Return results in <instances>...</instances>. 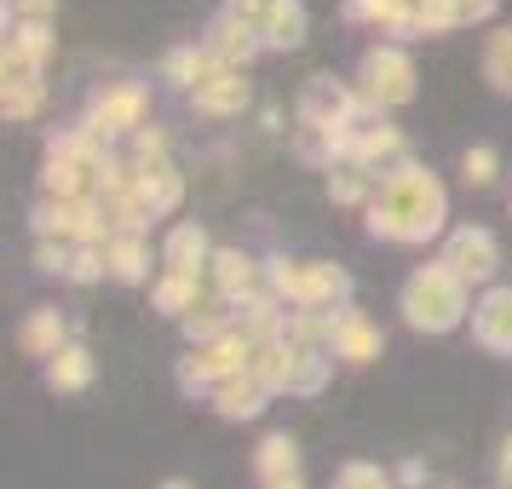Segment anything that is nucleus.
Listing matches in <instances>:
<instances>
[{"label": "nucleus", "instance_id": "1", "mask_svg": "<svg viewBox=\"0 0 512 489\" xmlns=\"http://www.w3.org/2000/svg\"><path fill=\"white\" fill-rule=\"evenodd\" d=\"M443 185L426 173L420 162H397L386 167V179L369 196V236L386 242H426L443 231Z\"/></svg>", "mask_w": 512, "mask_h": 489}, {"label": "nucleus", "instance_id": "2", "mask_svg": "<svg viewBox=\"0 0 512 489\" xmlns=\"http://www.w3.org/2000/svg\"><path fill=\"white\" fill-rule=\"evenodd\" d=\"M466 311V282L449 271V265H420L415 277L403 282V323L420 328V334H449V328L461 323Z\"/></svg>", "mask_w": 512, "mask_h": 489}, {"label": "nucleus", "instance_id": "3", "mask_svg": "<svg viewBox=\"0 0 512 489\" xmlns=\"http://www.w3.org/2000/svg\"><path fill=\"white\" fill-rule=\"evenodd\" d=\"M357 93H363V110L409 104V98H415V64H409V52L403 47L363 52V64H357Z\"/></svg>", "mask_w": 512, "mask_h": 489}, {"label": "nucleus", "instance_id": "4", "mask_svg": "<svg viewBox=\"0 0 512 489\" xmlns=\"http://www.w3.org/2000/svg\"><path fill=\"white\" fill-rule=\"evenodd\" d=\"M357 110H363V93L334 81V75H311L300 93V127H323V133H340V127H357Z\"/></svg>", "mask_w": 512, "mask_h": 489}, {"label": "nucleus", "instance_id": "5", "mask_svg": "<svg viewBox=\"0 0 512 489\" xmlns=\"http://www.w3.org/2000/svg\"><path fill=\"white\" fill-rule=\"evenodd\" d=\"M443 265L461 282H489L495 265H501V248H495V236L484 225H461V231H449V242H443Z\"/></svg>", "mask_w": 512, "mask_h": 489}, {"label": "nucleus", "instance_id": "6", "mask_svg": "<svg viewBox=\"0 0 512 489\" xmlns=\"http://www.w3.org/2000/svg\"><path fill=\"white\" fill-rule=\"evenodd\" d=\"M144 87L139 81H116V87H98L93 104H87V121H93L98 133L110 139V133H139V121H144Z\"/></svg>", "mask_w": 512, "mask_h": 489}, {"label": "nucleus", "instance_id": "7", "mask_svg": "<svg viewBox=\"0 0 512 489\" xmlns=\"http://www.w3.org/2000/svg\"><path fill=\"white\" fill-rule=\"evenodd\" d=\"M202 47H208L225 70H242V64H254L259 52H265V35H259V24H248V18L219 12L208 24V41H202Z\"/></svg>", "mask_w": 512, "mask_h": 489}, {"label": "nucleus", "instance_id": "8", "mask_svg": "<svg viewBox=\"0 0 512 489\" xmlns=\"http://www.w3.org/2000/svg\"><path fill=\"white\" fill-rule=\"evenodd\" d=\"M472 340L484 351L512 357V288H489L484 300L472 305Z\"/></svg>", "mask_w": 512, "mask_h": 489}, {"label": "nucleus", "instance_id": "9", "mask_svg": "<svg viewBox=\"0 0 512 489\" xmlns=\"http://www.w3.org/2000/svg\"><path fill=\"white\" fill-rule=\"evenodd\" d=\"M213 288H219V300H231V305L254 300L259 294V265L242 254V248H219V254H213Z\"/></svg>", "mask_w": 512, "mask_h": 489}, {"label": "nucleus", "instance_id": "10", "mask_svg": "<svg viewBox=\"0 0 512 489\" xmlns=\"http://www.w3.org/2000/svg\"><path fill=\"white\" fill-rule=\"evenodd\" d=\"M334 357H346V363H374V357H380V328H374L357 305H346V311L334 317Z\"/></svg>", "mask_w": 512, "mask_h": 489}, {"label": "nucleus", "instance_id": "11", "mask_svg": "<svg viewBox=\"0 0 512 489\" xmlns=\"http://www.w3.org/2000/svg\"><path fill=\"white\" fill-rule=\"evenodd\" d=\"M346 18L374 24L380 35H420L415 29V0H346Z\"/></svg>", "mask_w": 512, "mask_h": 489}, {"label": "nucleus", "instance_id": "12", "mask_svg": "<svg viewBox=\"0 0 512 489\" xmlns=\"http://www.w3.org/2000/svg\"><path fill=\"white\" fill-rule=\"evenodd\" d=\"M259 35L271 52H294L305 41V0H271L259 18Z\"/></svg>", "mask_w": 512, "mask_h": 489}, {"label": "nucleus", "instance_id": "13", "mask_svg": "<svg viewBox=\"0 0 512 489\" xmlns=\"http://www.w3.org/2000/svg\"><path fill=\"white\" fill-rule=\"evenodd\" d=\"M162 265L179 271V277H196L202 265H213L208 231H202V225H173V236H167V248H162Z\"/></svg>", "mask_w": 512, "mask_h": 489}, {"label": "nucleus", "instance_id": "14", "mask_svg": "<svg viewBox=\"0 0 512 489\" xmlns=\"http://www.w3.org/2000/svg\"><path fill=\"white\" fill-rule=\"evenodd\" d=\"M242 104H248V81H242V70H225V64H219V70L196 87V110H208V116H236Z\"/></svg>", "mask_w": 512, "mask_h": 489}, {"label": "nucleus", "instance_id": "15", "mask_svg": "<svg viewBox=\"0 0 512 489\" xmlns=\"http://www.w3.org/2000/svg\"><path fill=\"white\" fill-rule=\"evenodd\" d=\"M18 346L29 351V357H58V351L70 346V340H64V317H58V311H52V305H35V311H29L24 317V328H18Z\"/></svg>", "mask_w": 512, "mask_h": 489}, {"label": "nucleus", "instance_id": "16", "mask_svg": "<svg viewBox=\"0 0 512 489\" xmlns=\"http://www.w3.org/2000/svg\"><path fill=\"white\" fill-rule=\"evenodd\" d=\"M351 162L363 167H386V162H403V133L386 127V121H369V127H357V139H351Z\"/></svg>", "mask_w": 512, "mask_h": 489}, {"label": "nucleus", "instance_id": "17", "mask_svg": "<svg viewBox=\"0 0 512 489\" xmlns=\"http://www.w3.org/2000/svg\"><path fill=\"white\" fill-rule=\"evenodd\" d=\"M236 311H242V317H236V334H248L254 346L277 340L282 328H288V311H282V300H271V294H254V300H242Z\"/></svg>", "mask_w": 512, "mask_h": 489}, {"label": "nucleus", "instance_id": "18", "mask_svg": "<svg viewBox=\"0 0 512 489\" xmlns=\"http://www.w3.org/2000/svg\"><path fill=\"white\" fill-rule=\"evenodd\" d=\"M265 397H271V392L259 386L254 374H231V380L213 392V409H219L225 420H254L259 409H265Z\"/></svg>", "mask_w": 512, "mask_h": 489}, {"label": "nucleus", "instance_id": "19", "mask_svg": "<svg viewBox=\"0 0 512 489\" xmlns=\"http://www.w3.org/2000/svg\"><path fill=\"white\" fill-rule=\"evenodd\" d=\"M248 374H254L265 392H288V380H294V346H288V340H265V346H254Z\"/></svg>", "mask_w": 512, "mask_h": 489}, {"label": "nucleus", "instance_id": "20", "mask_svg": "<svg viewBox=\"0 0 512 489\" xmlns=\"http://www.w3.org/2000/svg\"><path fill=\"white\" fill-rule=\"evenodd\" d=\"M351 300V277L340 265H328V259H311V288H305V311H328V305H340L346 311Z\"/></svg>", "mask_w": 512, "mask_h": 489}, {"label": "nucleus", "instance_id": "21", "mask_svg": "<svg viewBox=\"0 0 512 489\" xmlns=\"http://www.w3.org/2000/svg\"><path fill=\"white\" fill-rule=\"evenodd\" d=\"M87 380H93V351L81 346V340H70V346L47 363V386L52 392H81Z\"/></svg>", "mask_w": 512, "mask_h": 489}, {"label": "nucleus", "instance_id": "22", "mask_svg": "<svg viewBox=\"0 0 512 489\" xmlns=\"http://www.w3.org/2000/svg\"><path fill=\"white\" fill-rule=\"evenodd\" d=\"M139 196H144V208L162 219V213L179 208V196H185V179H179V173H173L167 162H162V167H139Z\"/></svg>", "mask_w": 512, "mask_h": 489}, {"label": "nucleus", "instance_id": "23", "mask_svg": "<svg viewBox=\"0 0 512 489\" xmlns=\"http://www.w3.org/2000/svg\"><path fill=\"white\" fill-rule=\"evenodd\" d=\"M254 466H259L265 484H277V478H300V443L288 438V432H271V438L259 443Z\"/></svg>", "mask_w": 512, "mask_h": 489}, {"label": "nucleus", "instance_id": "24", "mask_svg": "<svg viewBox=\"0 0 512 489\" xmlns=\"http://www.w3.org/2000/svg\"><path fill=\"white\" fill-rule=\"evenodd\" d=\"M162 70H167V81H173V87H190V93H196V87L219 70V58H213L208 47H173Z\"/></svg>", "mask_w": 512, "mask_h": 489}, {"label": "nucleus", "instance_id": "25", "mask_svg": "<svg viewBox=\"0 0 512 489\" xmlns=\"http://www.w3.org/2000/svg\"><path fill=\"white\" fill-rule=\"evenodd\" d=\"M271 300L294 305V311H305V288H311V259H271Z\"/></svg>", "mask_w": 512, "mask_h": 489}, {"label": "nucleus", "instance_id": "26", "mask_svg": "<svg viewBox=\"0 0 512 489\" xmlns=\"http://www.w3.org/2000/svg\"><path fill=\"white\" fill-rule=\"evenodd\" d=\"M196 305H202V288H196V277L167 271V277L156 282V311H162V317H179V323H185Z\"/></svg>", "mask_w": 512, "mask_h": 489}, {"label": "nucleus", "instance_id": "27", "mask_svg": "<svg viewBox=\"0 0 512 489\" xmlns=\"http://www.w3.org/2000/svg\"><path fill=\"white\" fill-rule=\"evenodd\" d=\"M236 317H231V300H202L196 311L185 317V334L196 340V346H208V340H219V334H231Z\"/></svg>", "mask_w": 512, "mask_h": 489}, {"label": "nucleus", "instance_id": "28", "mask_svg": "<svg viewBox=\"0 0 512 489\" xmlns=\"http://www.w3.org/2000/svg\"><path fill=\"white\" fill-rule=\"evenodd\" d=\"M104 259H110V277L116 282H144V271H150V254H144L139 236H110Z\"/></svg>", "mask_w": 512, "mask_h": 489}, {"label": "nucleus", "instance_id": "29", "mask_svg": "<svg viewBox=\"0 0 512 489\" xmlns=\"http://www.w3.org/2000/svg\"><path fill=\"white\" fill-rule=\"evenodd\" d=\"M328 357L334 351H317V346H294V380H288V392L300 397H317L328 380Z\"/></svg>", "mask_w": 512, "mask_h": 489}, {"label": "nucleus", "instance_id": "30", "mask_svg": "<svg viewBox=\"0 0 512 489\" xmlns=\"http://www.w3.org/2000/svg\"><path fill=\"white\" fill-rule=\"evenodd\" d=\"M484 81L495 93H512V29H495L484 41Z\"/></svg>", "mask_w": 512, "mask_h": 489}, {"label": "nucleus", "instance_id": "31", "mask_svg": "<svg viewBox=\"0 0 512 489\" xmlns=\"http://www.w3.org/2000/svg\"><path fill=\"white\" fill-rule=\"evenodd\" d=\"M461 18V0H415V29L420 35H449Z\"/></svg>", "mask_w": 512, "mask_h": 489}, {"label": "nucleus", "instance_id": "32", "mask_svg": "<svg viewBox=\"0 0 512 489\" xmlns=\"http://www.w3.org/2000/svg\"><path fill=\"white\" fill-rule=\"evenodd\" d=\"M328 196H334L340 208L363 202V196H369V167H363V162H340V167H334V179H328Z\"/></svg>", "mask_w": 512, "mask_h": 489}, {"label": "nucleus", "instance_id": "33", "mask_svg": "<svg viewBox=\"0 0 512 489\" xmlns=\"http://www.w3.org/2000/svg\"><path fill=\"white\" fill-rule=\"evenodd\" d=\"M495 173H501V156H495V150H489V144H472V150H466L461 156V179L466 185H495Z\"/></svg>", "mask_w": 512, "mask_h": 489}, {"label": "nucleus", "instance_id": "34", "mask_svg": "<svg viewBox=\"0 0 512 489\" xmlns=\"http://www.w3.org/2000/svg\"><path fill=\"white\" fill-rule=\"evenodd\" d=\"M41 98H47L41 81H29V87H6V93H0V110H6V121H29L35 110H41Z\"/></svg>", "mask_w": 512, "mask_h": 489}, {"label": "nucleus", "instance_id": "35", "mask_svg": "<svg viewBox=\"0 0 512 489\" xmlns=\"http://www.w3.org/2000/svg\"><path fill=\"white\" fill-rule=\"evenodd\" d=\"M334 489H392V478H386L374 461H346L340 472H334Z\"/></svg>", "mask_w": 512, "mask_h": 489}, {"label": "nucleus", "instance_id": "36", "mask_svg": "<svg viewBox=\"0 0 512 489\" xmlns=\"http://www.w3.org/2000/svg\"><path fill=\"white\" fill-rule=\"evenodd\" d=\"M0 75H6V87H29V81H41V58H29L24 47H12V41H6Z\"/></svg>", "mask_w": 512, "mask_h": 489}, {"label": "nucleus", "instance_id": "37", "mask_svg": "<svg viewBox=\"0 0 512 489\" xmlns=\"http://www.w3.org/2000/svg\"><path fill=\"white\" fill-rule=\"evenodd\" d=\"M104 271H110L104 248H70V282H98Z\"/></svg>", "mask_w": 512, "mask_h": 489}, {"label": "nucleus", "instance_id": "38", "mask_svg": "<svg viewBox=\"0 0 512 489\" xmlns=\"http://www.w3.org/2000/svg\"><path fill=\"white\" fill-rule=\"evenodd\" d=\"M6 41H12V47H24L29 58H47V52H52V29L47 24H18Z\"/></svg>", "mask_w": 512, "mask_h": 489}, {"label": "nucleus", "instance_id": "39", "mask_svg": "<svg viewBox=\"0 0 512 489\" xmlns=\"http://www.w3.org/2000/svg\"><path fill=\"white\" fill-rule=\"evenodd\" d=\"M35 271H58V277H70V254H64V242H52V236H41L35 242Z\"/></svg>", "mask_w": 512, "mask_h": 489}, {"label": "nucleus", "instance_id": "40", "mask_svg": "<svg viewBox=\"0 0 512 489\" xmlns=\"http://www.w3.org/2000/svg\"><path fill=\"white\" fill-rule=\"evenodd\" d=\"M133 150H139V167H162L167 133H156V127H139V133H133Z\"/></svg>", "mask_w": 512, "mask_h": 489}, {"label": "nucleus", "instance_id": "41", "mask_svg": "<svg viewBox=\"0 0 512 489\" xmlns=\"http://www.w3.org/2000/svg\"><path fill=\"white\" fill-rule=\"evenodd\" d=\"M58 0H18V24H47Z\"/></svg>", "mask_w": 512, "mask_h": 489}, {"label": "nucleus", "instance_id": "42", "mask_svg": "<svg viewBox=\"0 0 512 489\" xmlns=\"http://www.w3.org/2000/svg\"><path fill=\"white\" fill-rule=\"evenodd\" d=\"M265 6H271V0H225V12L248 18V24H259V18H265Z\"/></svg>", "mask_w": 512, "mask_h": 489}, {"label": "nucleus", "instance_id": "43", "mask_svg": "<svg viewBox=\"0 0 512 489\" xmlns=\"http://www.w3.org/2000/svg\"><path fill=\"white\" fill-rule=\"evenodd\" d=\"M495 484H501V489H512V438L501 443V455H495Z\"/></svg>", "mask_w": 512, "mask_h": 489}, {"label": "nucleus", "instance_id": "44", "mask_svg": "<svg viewBox=\"0 0 512 489\" xmlns=\"http://www.w3.org/2000/svg\"><path fill=\"white\" fill-rule=\"evenodd\" d=\"M495 6H501V0H461V18H466V24H478V18L495 12Z\"/></svg>", "mask_w": 512, "mask_h": 489}, {"label": "nucleus", "instance_id": "45", "mask_svg": "<svg viewBox=\"0 0 512 489\" xmlns=\"http://www.w3.org/2000/svg\"><path fill=\"white\" fill-rule=\"evenodd\" d=\"M397 484H420V461H403V466H397Z\"/></svg>", "mask_w": 512, "mask_h": 489}, {"label": "nucleus", "instance_id": "46", "mask_svg": "<svg viewBox=\"0 0 512 489\" xmlns=\"http://www.w3.org/2000/svg\"><path fill=\"white\" fill-rule=\"evenodd\" d=\"M265 489H305L300 478H277V484H265Z\"/></svg>", "mask_w": 512, "mask_h": 489}, {"label": "nucleus", "instance_id": "47", "mask_svg": "<svg viewBox=\"0 0 512 489\" xmlns=\"http://www.w3.org/2000/svg\"><path fill=\"white\" fill-rule=\"evenodd\" d=\"M156 489H196L190 478H167V484H156Z\"/></svg>", "mask_w": 512, "mask_h": 489}]
</instances>
